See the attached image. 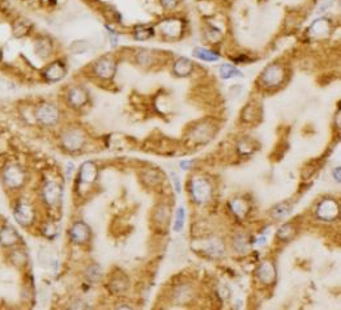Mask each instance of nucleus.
<instances>
[{
	"label": "nucleus",
	"instance_id": "f257e3e1",
	"mask_svg": "<svg viewBox=\"0 0 341 310\" xmlns=\"http://www.w3.org/2000/svg\"><path fill=\"white\" fill-rule=\"evenodd\" d=\"M30 181V174L25 165L18 160L7 158L0 165V183L5 193L9 195L22 193Z\"/></svg>",
	"mask_w": 341,
	"mask_h": 310
},
{
	"label": "nucleus",
	"instance_id": "f03ea898",
	"mask_svg": "<svg viewBox=\"0 0 341 310\" xmlns=\"http://www.w3.org/2000/svg\"><path fill=\"white\" fill-rule=\"evenodd\" d=\"M11 212L14 223L20 228L30 231L37 228L40 223V204L37 199H32L24 194V191L12 195Z\"/></svg>",
	"mask_w": 341,
	"mask_h": 310
},
{
	"label": "nucleus",
	"instance_id": "7ed1b4c3",
	"mask_svg": "<svg viewBox=\"0 0 341 310\" xmlns=\"http://www.w3.org/2000/svg\"><path fill=\"white\" fill-rule=\"evenodd\" d=\"M37 202L40 207L46 211L47 218L57 221V216L61 215V202H63V187L57 179H45L37 189Z\"/></svg>",
	"mask_w": 341,
	"mask_h": 310
},
{
	"label": "nucleus",
	"instance_id": "20e7f679",
	"mask_svg": "<svg viewBox=\"0 0 341 310\" xmlns=\"http://www.w3.org/2000/svg\"><path fill=\"white\" fill-rule=\"evenodd\" d=\"M33 123L41 129H55L63 121V110L59 105L51 101H40L34 103L30 110Z\"/></svg>",
	"mask_w": 341,
	"mask_h": 310
},
{
	"label": "nucleus",
	"instance_id": "39448f33",
	"mask_svg": "<svg viewBox=\"0 0 341 310\" xmlns=\"http://www.w3.org/2000/svg\"><path fill=\"white\" fill-rule=\"evenodd\" d=\"M57 139H59V146L63 151L68 154H80L88 146L89 135L83 126L68 125L61 127Z\"/></svg>",
	"mask_w": 341,
	"mask_h": 310
},
{
	"label": "nucleus",
	"instance_id": "423d86ee",
	"mask_svg": "<svg viewBox=\"0 0 341 310\" xmlns=\"http://www.w3.org/2000/svg\"><path fill=\"white\" fill-rule=\"evenodd\" d=\"M100 178V168L94 161H85L80 165L75 179V193L80 198H86Z\"/></svg>",
	"mask_w": 341,
	"mask_h": 310
},
{
	"label": "nucleus",
	"instance_id": "0eeeda50",
	"mask_svg": "<svg viewBox=\"0 0 341 310\" xmlns=\"http://www.w3.org/2000/svg\"><path fill=\"white\" fill-rule=\"evenodd\" d=\"M118 71V58L114 54L101 55L89 66V75L100 82H110Z\"/></svg>",
	"mask_w": 341,
	"mask_h": 310
},
{
	"label": "nucleus",
	"instance_id": "6e6552de",
	"mask_svg": "<svg viewBox=\"0 0 341 310\" xmlns=\"http://www.w3.org/2000/svg\"><path fill=\"white\" fill-rule=\"evenodd\" d=\"M287 78V71L283 63H270L259 76V85L267 90L280 88Z\"/></svg>",
	"mask_w": 341,
	"mask_h": 310
},
{
	"label": "nucleus",
	"instance_id": "1a4fd4ad",
	"mask_svg": "<svg viewBox=\"0 0 341 310\" xmlns=\"http://www.w3.org/2000/svg\"><path fill=\"white\" fill-rule=\"evenodd\" d=\"M68 74V66L64 59H51L40 70L41 80L46 84L60 82Z\"/></svg>",
	"mask_w": 341,
	"mask_h": 310
},
{
	"label": "nucleus",
	"instance_id": "9d476101",
	"mask_svg": "<svg viewBox=\"0 0 341 310\" xmlns=\"http://www.w3.org/2000/svg\"><path fill=\"white\" fill-rule=\"evenodd\" d=\"M65 106L73 111L83 110L90 103V93L81 84H73L64 92Z\"/></svg>",
	"mask_w": 341,
	"mask_h": 310
},
{
	"label": "nucleus",
	"instance_id": "9b49d317",
	"mask_svg": "<svg viewBox=\"0 0 341 310\" xmlns=\"http://www.w3.org/2000/svg\"><path fill=\"white\" fill-rule=\"evenodd\" d=\"M92 237H93V232L88 223L84 220L72 221L68 228V238L72 245L84 247L92 242Z\"/></svg>",
	"mask_w": 341,
	"mask_h": 310
},
{
	"label": "nucleus",
	"instance_id": "f8f14e48",
	"mask_svg": "<svg viewBox=\"0 0 341 310\" xmlns=\"http://www.w3.org/2000/svg\"><path fill=\"white\" fill-rule=\"evenodd\" d=\"M20 245H24V238L17 227L8 221H0V247L3 251Z\"/></svg>",
	"mask_w": 341,
	"mask_h": 310
},
{
	"label": "nucleus",
	"instance_id": "ddd939ff",
	"mask_svg": "<svg viewBox=\"0 0 341 310\" xmlns=\"http://www.w3.org/2000/svg\"><path fill=\"white\" fill-rule=\"evenodd\" d=\"M55 51V42L47 34H33V53L41 61H49Z\"/></svg>",
	"mask_w": 341,
	"mask_h": 310
},
{
	"label": "nucleus",
	"instance_id": "4468645a",
	"mask_svg": "<svg viewBox=\"0 0 341 310\" xmlns=\"http://www.w3.org/2000/svg\"><path fill=\"white\" fill-rule=\"evenodd\" d=\"M212 185L208 179L203 177H195L190 182V194L192 199L199 204L207 203L212 198Z\"/></svg>",
	"mask_w": 341,
	"mask_h": 310
},
{
	"label": "nucleus",
	"instance_id": "2eb2a0df",
	"mask_svg": "<svg viewBox=\"0 0 341 310\" xmlns=\"http://www.w3.org/2000/svg\"><path fill=\"white\" fill-rule=\"evenodd\" d=\"M4 258L11 267L24 272L29 267V253L25 245L16 246L13 249L4 250Z\"/></svg>",
	"mask_w": 341,
	"mask_h": 310
},
{
	"label": "nucleus",
	"instance_id": "dca6fc26",
	"mask_svg": "<svg viewBox=\"0 0 341 310\" xmlns=\"http://www.w3.org/2000/svg\"><path fill=\"white\" fill-rule=\"evenodd\" d=\"M129 287H131V280L126 275V272L118 271V270L113 272L106 282V289L114 296L126 295L128 292Z\"/></svg>",
	"mask_w": 341,
	"mask_h": 310
},
{
	"label": "nucleus",
	"instance_id": "f3484780",
	"mask_svg": "<svg viewBox=\"0 0 341 310\" xmlns=\"http://www.w3.org/2000/svg\"><path fill=\"white\" fill-rule=\"evenodd\" d=\"M339 212L340 206L338 200L334 198H324L323 200H320L315 210L316 218L323 221H334L335 219H338Z\"/></svg>",
	"mask_w": 341,
	"mask_h": 310
},
{
	"label": "nucleus",
	"instance_id": "a211bd4d",
	"mask_svg": "<svg viewBox=\"0 0 341 310\" xmlns=\"http://www.w3.org/2000/svg\"><path fill=\"white\" fill-rule=\"evenodd\" d=\"M157 29L166 39H176L183 34L184 24L179 18H169L160 22Z\"/></svg>",
	"mask_w": 341,
	"mask_h": 310
},
{
	"label": "nucleus",
	"instance_id": "6ab92c4d",
	"mask_svg": "<svg viewBox=\"0 0 341 310\" xmlns=\"http://www.w3.org/2000/svg\"><path fill=\"white\" fill-rule=\"evenodd\" d=\"M199 251L205 254L208 258H220L225 253V246L220 238L209 237L208 239L199 241Z\"/></svg>",
	"mask_w": 341,
	"mask_h": 310
},
{
	"label": "nucleus",
	"instance_id": "aec40b11",
	"mask_svg": "<svg viewBox=\"0 0 341 310\" xmlns=\"http://www.w3.org/2000/svg\"><path fill=\"white\" fill-rule=\"evenodd\" d=\"M34 25L29 18L24 16H16L11 21V34L16 39H24L32 36Z\"/></svg>",
	"mask_w": 341,
	"mask_h": 310
},
{
	"label": "nucleus",
	"instance_id": "412c9836",
	"mask_svg": "<svg viewBox=\"0 0 341 310\" xmlns=\"http://www.w3.org/2000/svg\"><path fill=\"white\" fill-rule=\"evenodd\" d=\"M276 267H275L272 260H264L259 264L258 270H256V276H258L259 282L263 283L264 285H271L276 282Z\"/></svg>",
	"mask_w": 341,
	"mask_h": 310
},
{
	"label": "nucleus",
	"instance_id": "4be33fe9",
	"mask_svg": "<svg viewBox=\"0 0 341 310\" xmlns=\"http://www.w3.org/2000/svg\"><path fill=\"white\" fill-rule=\"evenodd\" d=\"M215 134H216V130H213L212 125H208V123H200V125L192 127L191 134H190V138L194 140L196 144H204V143H208L209 140L212 139Z\"/></svg>",
	"mask_w": 341,
	"mask_h": 310
},
{
	"label": "nucleus",
	"instance_id": "5701e85b",
	"mask_svg": "<svg viewBox=\"0 0 341 310\" xmlns=\"http://www.w3.org/2000/svg\"><path fill=\"white\" fill-rule=\"evenodd\" d=\"M170 218H171V212H170V207L166 204H158L153 211V216L152 221L155 223L157 229L160 231H165L169 227Z\"/></svg>",
	"mask_w": 341,
	"mask_h": 310
},
{
	"label": "nucleus",
	"instance_id": "b1692460",
	"mask_svg": "<svg viewBox=\"0 0 341 310\" xmlns=\"http://www.w3.org/2000/svg\"><path fill=\"white\" fill-rule=\"evenodd\" d=\"M83 278L86 282V284H98L104 280L105 274L102 271V267L96 262H90L84 267L83 270Z\"/></svg>",
	"mask_w": 341,
	"mask_h": 310
},
{
	"label": "nucleus",
	"instance_id": "393cba45",
	"mask_svg": "<svg viewBox=\"0 0 341 310\" xmlns=\"http://www.w3.org/2000/svg\"><path fill=\"white\" fill-rule=\"evenodd\" d=\"M40 231V235L47 241H54L59 234V227L57 224V220L51 218H47L46 220H41L37 225Z\"/></svg>",
	"mask_w": 341,
	"mask_h": 310
},
{
	"label": "nucleus",
	"instance_id": "a878e982",
	"mask_svg": "<svg viewBox=\"0 0 341 310\" xmlns=\"http://www.w3.org/2000/svg\"><path fill=\"white\" fill-rule=\"evenodd\" d=\"M194 62L188 59V58L180 57L175 61V63L172 65V72L174 75H176L178 78H187L188 75L192 74L194 71Z\"/></svg>",
	"mask_w": 341,
	"mask_h": 310
},
{
	"label": "nucleus",
	"instance_id": "bb28decb",
	"mask_svg": "<svg viewBox=\"0 0 341 310\" xmlns=\"http://www.w3.org/2000/svg\"><path fill=\"white\" fill-rule=\"evenodd\" d=\"M295 234H297V227H295V224H293V223H285L276 232V238L280 239L281 242H289V241L294 238Z\"/></svg>",
	"mask_w": 341,
	"mask_h": 310
},
{
	"label": "nucleus",
	"instance_id": "cd10ccee",
	"mask_svg": "<svg viewBox=\"0 0 341 310\" xmlns=\"http://www.w3.org/2000/svg\"><path fill=\"white\" fill-rule=\"evenodd\" d=\"M258 103L250 102L242 110V121L246 123H255L260 119V109L256 106Z\"/></svg>",
	"mask_w": 341,
	"mask_h": 310
},
{
	"label": "nucleus",
	"instance_id": "c85d7f7f",
	"mask_svg": "<svg viewBox=\"0 0 341 310\" xmlns=\"http://www.w3.org/2000/svg\"><path fill=\"white\" fill-rule=\"evenodd\" d=\"M291 210H293V206H291L290 202H281V203H277L271 208V216H272L275 220H281V219L286 218L287 215L290 214Z\"/></svg>",
	"mask_w": 341,
	"mask_h": 310
},
{
	"label": "nucleus",
	"instance_id": "c756f323",
	"mask_svg": "<svg viewBox=\"0 0 341 310\" xmlns=\"http://www.w3.org/2000/svg\"><path fill=\"white\" fill-rule=\"evenodd\" d=\"M140 179L145 183V186L153 187L162 181V174L158 169H147L141 173Z\"/></svg>",
	"mask_w": 341,
	"mask_h": 310
},
{
	"label": "nucleus",
	"instance_id": "7c9ffc66",
	"mask_svg": "<svg viewBox=\"0 0 341 310\" xmlns=\"http://www.w3.org/2000/svg\"><path fill=\"white\" fill-rule=\"evenodd\" d=\"M229 204L230 207H231V211L237 215L238 218L241 219H243L244 216L248 214V211H250L248 203L244 199H242V198H235V199L231 200Z\"/></svg>",
	"mask_w": 341,
	"mask_h": 310
},
{
	"label": "nucleus",
	"instance_id": "2f4dec72",
	"mask_svg": "<svg viewBox=\"0 0 341 310\" xmlns=\"http://www.w3.org/2000/svg\"><path fill=\"white\" fill-rule=\"evenodd\" d=\"M192 55L204 62H216L220 59L219 54L209 50V49H205V47H195L194 51H192Z\"/></svg>",
	"mask_w": 341,
	"mask_h": 310
},
{
	"label": "nucleus",
	"instance_id": "473e14b6",
	"mask_svg": "<svg viewBox=\"0 0 341 310\" xmlns=\"http://www.w3.org/2000/svg\"><path fill=\"white\" fill-rule=\"evenodd\" d=\"M155 29L147 25H137L133 28L132 36L136 41H147L155 36Z\"/></svg>",
	"mask_w": 341,
	"mask_h": 310
},
{
	"label": "nucleus",
	"instance_id": "72a5a7b5",
	"mask_svg": "<svg viewBox=\"0 0 341 310\" xmlns=\"http://www.w3.org/2000/svg\"><path fill=\"white\" fill-rule=\"evenodd\" d=\"M219 72L221 78H224V80H229V78H237V76L242 75V72L237 67H234V66L229 65V63H224V65L220 66Z\"/></svg>",
	"mask_w": 341,
	"mask_h": 310
},
{
	"label": "nucleus",
	"instance_id": "f704fd0d",
	"mask_svg": "<svg viewBox=\"0 0 341 310\" xmlns=\"http://www.w3.org/2000/svg\"><path fill=\"white\" fill-rule=\"evenodd\" d=\"M256 148H258V147L255 146L254 140L250 139V138H243V139L239 142V144H238V151H239V154H241L242 156H248V155L254 154Z\"/></svg>",
	"mask_w": 341,
	"mask_h": 310
},
{
	"label": "nucleus",
	"instance_id": "c9c22d12",
	"mask_svg": "<svg viewBox=\"0 0 341 310\" xmlns=\"http://www.w3.org/2000/svg\"><path fill=\"white\" fill-rule=\"evenodd\" d=\"M330 30V25H328L327 20H318L311 25V29H310V33L313 34L314 37L318 36H324L326 33H328Z\"/></svg>",
	"mask_w": 341,
	"mask_h": 310
},
{
	"label": "nucleus",
	"instance_id": "e433bc0d",
	"mask_svg": "<svg viewBox=\"0 0 341 310\" xmlns=\"http://www.w3.org/2000/svg\"><path fill=\"white\" fill-rule=\"evenodd\" d=\"M233 246H234V250H235V251H238V253L246 251V250H247V247H248V242H247V238H246V235L238 234L237 237L234 238Z\"/></svg>",
	"mask_w": 341,
	"mask_h": 310
},
{
	"label": "nucleus",
	"instance_id": "4c0bfd02",
	"mask_svg": "<svg viewBox=\"0 0 341 310\" xmlns=\"http://www.w3.org/2000/svg\"><path fill=\"white\" fill-rule=\"evenodd\" d=\"M184 219H186V212H184L183 207H180V208H178V211H176L175 223H174V231H176V232L182 231V228H183V225H184Z\"/></svg>",
	"mask_w": 341,
	"mask_h": 310
},
{
	"label": "nucleus",
	"instance_id": "58836bf2",
	"mask_svg": "<svg viewBox=\"0 0 341 310\" xmlns=\"http://www.w3.org/2000/svg\"><path fill=\"white\" fill-rule=\"evenodd\" d=\"M205 37H207V39L211 41L212 43H216L219 42L220 38H221V32H220L219 28H215V26L209 25L208 29H207V32H205Z\"/></svg>",
	"mask_w": 341,
	"mask_h": 310
},
{
	"label": "nucleus",
	"instance_id": "ea45409f",
	"mask_svg": "<svg viewBox=\"0 0 341 310\" xmlns=\"http://www.w3.org/2000/svg\"><path fill=\"white\" fill-rule=\"evenodd\" d=\"M69 304H71V305H68L69 309H90V308H92L88 305L86 301H84V300L81 299H77V297L72 300Z\"/></svg>",
	"mask_w": 341,
	"mask_h": 310
},
{
	"label": "nucleus",
	"instance_id": "a19ab883",
	"mask_svg": "<svg viewBox=\"0 0 341 310\" xmlns=\"http://www.w3.org/2000/svg\"><path fill=\"white\" fill-rule=\"evenodd\" d=\"M179 1L180 0H160V4L165 11H172L178 7Z\"/></svg>",
	"mask_w": 341,
	"mask_h": 310
},
{
	"label": "nucleus",
	"instance_id": "79ce46f5",
	"mask_svg": "<svg viewBox=\"0 0 341 310\" xmlns=\"http://www.w3.org/2000/svg\"><path fill=\"white\" fill-rule=\"evenodd\" d=\"M171 177H172V181H174V183H175V190L178 191V193H180V183H179V179H178V175L174 174V173H171Z\"/></svg>",
	"mask_w": 341,
	"mask_h": 310
},
{
	"label": "nucleus",
	"instance_id": "37998d69",
	"mask_svg": "<svg viewBox=\"0 0 341 310\" xmlns=\"http://www.w3.org/2000/svg\"><path fill=\"white\" fill-rule=\"evenodd\" d=\"M340 173H341V168H340V166H338V168H336L334 170V173H332V174H334V178L336 179V181H338L339 183H340V181H341V174H340Z\"/></svg>",
	"mask_w": 341,
	"mask_h": 310
},
{
	"label": "nucleus",
	"instance_id": "c03bdc74",
	"mask_svg": "<svg viewBox=\"0 0 341 310\" xmlns=\"http://www.w3.org/2000/svg\"><path fill=\"white\" fill-rule=\"evenodd\" d=\"M192 164H194V161H184V162H182V166H184L183 169H190Z\"/></svg>",
	"mask_w": 341,
	"mask_h": 310
},
{
	"label": "nucleus",
	"instance_id": "a18cd8bd",
	"mask_svg": "<svg viewBox=\"0 0 341 310\" xmlns=\"http://www.w3.org/2000/svg\"><path fill=\"white\" fill-rule=\"evenodd\" d=\"M1 59H3V47L0 46V62H1Z\"/></svg>",
	"mask_w": 341,
	"mask_h": 310
}]
</instances>
